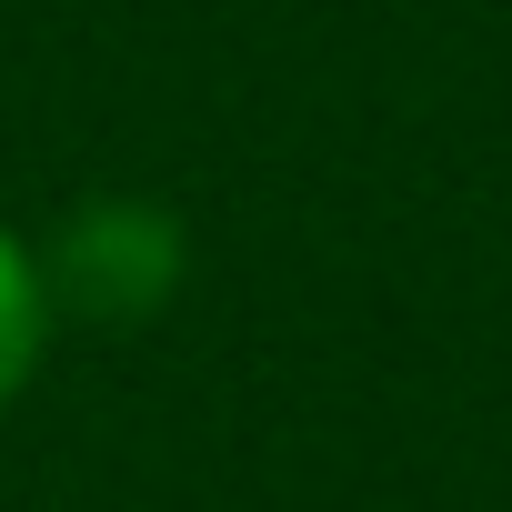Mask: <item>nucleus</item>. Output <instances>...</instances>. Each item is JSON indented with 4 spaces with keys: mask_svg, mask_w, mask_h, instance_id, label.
Returning <instances> with one entry per match:
<instances>
[{
    "mask_svg": "<svg viewBox=\"0 0 512 512\" xmlns=\"http://www.w3.org/2000/svg\"><path fill=\"white\" fill-rule=\"evenodd\" d=\"M31 241H41L61 322H91V332H151L191 282V221L161 191H81Z\"/></svg>",
    "mask_w": 512,
    "mask_h": 512,
    "instance_id": "f257e3e1",
    "label": "nucleus"
},
{
    "mask_svg": "<svg viewBox=\"0 0 512 512\" xmlns=\"http://www.w3.org/2000/svg\"><path fill=\"white\" fill-rule=\"evenodd\" d=\"M51 342H61V302H51V272H41V241L21 221H0V422L31 402Z\"/></svg>",
    "mask_w": 512,
    "mask_h": 512,
    "instance_id": "f03ea898",
    "label": "nucleus"
}]
</instances>
